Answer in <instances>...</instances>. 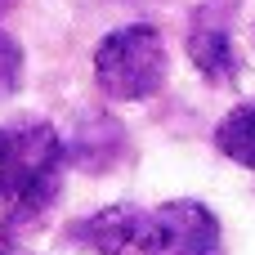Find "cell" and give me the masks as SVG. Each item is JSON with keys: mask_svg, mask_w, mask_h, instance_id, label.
<instances>
[{"mask_svg": "<svg viewBox=\"0 0 255 255\" xmlns=\"http://www.w3.org/2000/svg\"><path fill=\"white\" fill-rule=\"evenodd\" d=\"M63 143L49 126L22 121L0 130V215L36 220L58 193Z\"/></svg>", "mask_w": 255, "mask_h": 255, "instance_id": "obj_1", "label": "cell"}, {"mask_svg": "<svg viewBox=\"0 0 255 255\" xmlns=\"http://www.w3.org/2000/svg\"><path fill=\"white\" fill-rule=\"evenodd\" d=\"M94 76L108 99H152L166 81V45L157 27H121L108 31L94 49Z\"/></svg>", "mask_w": 255, "mask_h": 255, "instance_id": "obj_2", "label": "cell"}, {"mask_svg": "<svg viewBox=\"0 0 255 255\" xmlns=\"http://www.w3.org/2000/svg\"><path fill=\"white\" fill-rule=\"evenodd\" d=\"M81 238L99 255H166V233H161L157 211L126 206V202L99 211Z\"/></svg>", "mask_w": 255, "mask_h": 255, "instance_id": "obj_3", "label": "cell"}, {"mask_svg": "<svg viewBox=\"0 0 255 255\" xmlns=\"http://www.w3.org/2000/svg\"><path fill=\"white\" fill-rule=\"evenodd\" d=\"M161 233H166V255H224L220 251V224L202 202H166L157 211Z\"/></svg>", "mask_w": 255, "mask_h": 255, "instance_id": "obj_4", "label": "cell"}, {"mask_svg": "<svg viewBox=\"0 0 255 255\" xmlns=\"http://www.w3.org/2000/svg\"><path fill=\"white\" fill-rule=\"evenodd\" d=\"M188 58H193L211 81H233V72H238L233 40H229V31H215V27H197V31L188 36Z\"/></svg>", "mask_w": 255, "mask_h": 255, "instance_id": "obj_5", "label": "cell"}, {"mask_svg": "<svg viewBox=\"0 0 255 255\" xmlns=\"http://www.w3.org/2000/svg\"><path fill=\"white\" fill-rule=\"evenodd\" d=\"M215 148H220L229 161L255 170V103H238V108L220 121V130H215Z\"/></svg>", "mask_w": 255, "mask_h": 255, "instance_id": "obj_6", "label": "cell"}, {"mask_svg": "<svg viewBox=\"0 0 255 255\" xmlns=\"http://www.w3.org/2000/svg\"><path fill=\"white\" fill-rule=\"evenodd\" d=\"M18 76H22V49L13 36L0 31V99L18 90Z\"/></svg>", "mask_w": 255, "mask_h": 255, "instance_id": "obj_7", "label": "cell"}, {"mask_svg": "<svg viewBox=\"0 0 255 255\" xmlns=\"http://www.w3.org/2000/svg\"><path fill=\"white\" fill-rule=\"evenodd\" d=\"M0 255H22V251H13V247H0Z\"/></svg>", "mask_w": 255, "mask_h": 255, "instance_id": "obj_8", "label": "cell"}, {"mask_svg": "<svg viewBox=\"0 0 255 255\" xmlns=\"http://www.w3.org/2000/svg\"><path fill=\"white\" fill-rule=\"evenodd\" d=\"M4 9H13V0H0V13H4Z\"/></svg>", "mask_w": 255, "mask_h": 255, "instance_id": "obj_9", "label": "cell"}]
</instances>
